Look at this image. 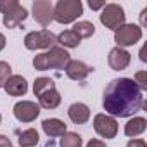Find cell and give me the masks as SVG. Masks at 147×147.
Here are the masks:
<instances>
[{
    "mask_svg": "<svg viewBox=\"0 0 147 147\" xmlns=\"http://www.w3.org/2000/svg\"><path fill=\"white\" fill-rule=\"evenodd\" d=\"M102 106L113 118H128L144 109V94L131 78H116L106 87Z\"/></svg>",
    "mask_w": 147,
    "mask_h": 147,
    "instance_id": "1",
    "label": "cell"
},
{
    "mask_svg": "<svg viewBox=\"0 0 147 147\" xmlns=\"http://www.w3.org/2000/svg\"><path fill=\"white\" fill-rule=\"evenodd\" d=\"M71 61L69 54L66 49L62 47H57L54 45L52 49H49V52H43V54H38L33 57V66L35 69L38 71H47V69H66L67 62Z\"/></svg>",
    "mask_w": 147,
    "mask_h": 147,
    "instance_id": "2",
    "label": "cell"
},
{
    "mask_svg": "<svg viewBox=\"0 0 147 147\" xmlns=\"http://www.w3.org/2000/svg\"><path fill=\"white\" fill-rule=\"evenodd\" d=\"M83 14V4L80 0H59L54 5V21L61 24L75 23Z\"/></svg>",
    "mask_w": 147,
    "mask_h": 147,
    "instance_id": "3",
    "label": "cell"
},
{
    "mask_svg": "<svg viewBox=\"0 0 147 147\" xmlns=\"http://www.w3.org/2000/svg\"><path fill=\"white\" fill-rule=\"evenodd\" d=\"M100 23L106 26V28H109V30H118V28H121L123 24H125V11H123V7L121 5H118V4H106L104 7H102V11H100Z\"/></svg>",
    "mask_w": 147,
    "mask_h": 147,
    "instance_id": "4",
    "label": "cell"
},
{
    "mask_svg": "<svg viewBox=\"0 0 147 147\" xmlns=\"http://www.w3.org/2000/svg\"><path fill=\"white\" fill-rule=\"evenodd\" d=\"M55 35L49 30L31 31L24 36V47L28 50H40V49H52L55 45Z\"/></svg>",
    "mask_w": 147,
    "mask_h": 147,
    "instance_id": "5",
    "label": "cell"
},
{
    "mask_svg": "<svg viewBox=\"0 0 147 147\" xmlns=\"http://www.w3.org/2000/svg\"><path fill=\"white\" fill-rule=\"evenodd\" d=\"M142 38V28L138 24H123L114 31V42L119 49L123 47H131Z\"/></svg>",
    "mask_w": 147,
    "mask_h": 147,
    "instance_id": "6",
    "label": "cell"
},
{
    "mask_svg": "<svg viewBox=\"0 0 147 147\" xmlns=\"http://www.w3.org/2000/svg\"><path fill=\"white\" fill-rule=\"evenodd\" d=\"M94 130L102 138H114L118 135V121L109 114H95L94 118Z\"/></svg>",
    "mask_w": 147,
    "mask_h": 147,
    "instance_id": "7",
    "label": "cell"
},
{
    "mask_svg": "<svg viewBox=\"0 0 147 147\" xmlns=\"http://www.w3.org/2000/svg\"><path fill=\"white\" fill-rule=\"evenodd\" d=\"M14 116L18 121L21 123H31L40 116V106L33 100H19L14 109H12Z\"/></svg>",
    "mask_w": 147,
    "mask_h": 147,
    "instance_id": "8",
    "label": "cell"
},
{
    "mask_svg": "<svg viewBox=\"0 0 147 147\" xmlns=\"http://www.w3.org/2000/svg\"><path fill=\"white\" fill-rule=\"evenodd\" d=\"M33 18L43 28L54 21V4L50 0H36L33 2Z\"/></svg>",
    "mask_w": 147,
    "mask_h": 147,
    "instance_id": "9",
    "label": "cell"
},
{
    "mask_svg": "<svg viewBox=\"0 0 147 147\" xmlns=\"http://www.w3.org/2000/svg\"><path fill=\"white\" fill-rule=\"evenodd\" d=\"M131 61V55L130 52H126L125 49H119V47H114L109 50V55H107V62H109V67L113 71H123L128 67Z\"/></svg>",
    "mask_w": 147,
    "mask_h": 147,
    "instance_id": "10",
    "label": "cell"
},
{
    "mask_svg": "<svg viewBox=\"0 0 147 147\" xmlns=\"http://www.w3.org/2000/svg\"><path fill=\"white\" fill-rule=\"evenodd\" d=\"M92 71H94V67L87 66L82 61H69L67 66H66V75H67V78L75 80V82H83Z\"/></svg>",
    "mask_w": 147,
    "mask_h": 147,
    "instance_id": "11",
    "label": "cell"
},
{
    "mask_svg": "<svg viewBox=\"0 0 147 147\" xmlns=\"http://www.w3.org/2000/svg\"><path fill=\"white\" fill-rule=\"evenodd\" d=\"M67 116L75 125H85L90 119V107L83 102H75L67 109Z\"/></svg>",
    "mask_w": 147,
    "mask_h": 147,
    "instance_id": "12",
    "label": "cell"
},
{
    "mask_svg": "<svg viewBox=\"0 0 147 147\" xmlns=\"http://www.w3.org/2000/svg\"><path fill=\"white\" fill-rule=\"evenodd\" d=\"M4 90L12 97H21V95H24L28 92V83L21 75H12L4 83Z\"/></svg>",
    "mask_w": 147,
    "mask_h": 147,
    "instance_id": "13",
    "label": "cell"
},
{
    "mask_svg": "<svg viewBox=\"0 0 147 147\" xmlns=\"http://www.w3.org/2000/svg\"><path fill=\"white\" fill-rule=\"evenodd\" d=\"M26 18H28V11L21 4H18L16 7H12L11 11L4 14V24L7 28H18L21 23L26 21Z\"/></svg>",
    "mask_w": 147,
    "mask_h": 147,
    "instance_id": "14",
    "label": "cell"
},
{
    "mask_svg": "<svg viewBox=\"0 0 147 147\" xmlns=\"http://www.w3.org/2000/svg\"><path fill=\"white\" fill-rule=\"evenodd\" d=\"M42 128L45 131L47 137H62L66 131H67V125L57 118H47L42 121Z\"/></svg>",
    "mask_w": 147,
    "mask_h": 147,
    "instance_id": "15",
    "label": "cell"
},
{
    "mask_svg": "<svg viewBox=\"0 0 147 147\" xmlns=\"http://www.w3.org/2000/svg\"><path fill=\"white\" fill-rule=\"evenodd\" d=\"M61 104V94L54 88V90H49V92H45V94H42L40 97H38V106H40V109L43 107V109H55L57 106Z\"/></svg>",
    "mask_w": 147,
    "mask_h": 147,
    "instance_id": "16",
    "label": "cell"
},
{
    "mask_svg": "<svg viewBox=\"0 0 147 147\" xmlns=\"http://www.w3.org/2000/svg\"><path fill=\"white\" fill-rule=\"evenodd\" d=\"M145 128H147L145 118L137 116V118H131V119L125 125V135H126V137H137V135L144 133Z\"/></svg>",
    "mask_w": 147,
    "mask_h": 147,
    "instance_id": "17",
    "label": "cell"
},
{
    "mask_svg": "<svg viewBox=\"0 0 147 147\" xmlns=\"http://www.w3.org/2000/svg\"><path fill=\"white\" fill-rule=\"evenodd\" d=\"M55 42L57 43H61L62 45V49L66 47V49H75V47H78L80 45V36L76 35V33H73L71 30H66V31H62V33H59L57 36H55Z\"/></svg>",
    "mask_w": 147,
    "mask_h": 147,
    "instance_id": "18",
    "label": "cell"
},
{
    "mask_svg": "<svg viewBox=\"0 0 147 147\" xmlns=\"http://www.w3.org/2000/svg\"><path fill=\"white\" fill-rule=\"evenodd\" d=\"M19 145L21 147H35L40 140V135L35 128H28L24 131H19Z\"/></svg>",
    "mask_w": 147,
    "mask_h": 147,
    "instance_id": "19",
    "label": "cell"
},
{
    "mask_svg": "<svg viewBox=\"0 0 147 147\" xmlns=\"http://www.w3.org/2000/svg\"><path fill=\"white\" fill-rule=\"evenodd\" d=\"M71 31L76 33V35L80 36V40H82V38H90V36L95 33V26H94V23H90V21H76Z\"/></svg>",
    "mask_w": 147,
    "mask_h": 147,
    "instance_id": "20",
    "label": "cell"
},
{
    "mask_svg": "<svg viewBox=\"0 0 147 147\" xmlns=\"http://www.w3.org/2000/svg\"><path fill=\"white\" fill-rule=\"evenodd\" d=\"M54 88H55L54 80L45 78V76L36 78V80H35V83H33V92H35V95H36V97H40L42 94H45V92H49V90H54Z\"/></svg>",
    "mask_w": 147,
    "mask_h": 147,
    "instance_id": "21",
    "label": "cell"
},
{
    "mask_svg": "<svg viewBox=\"0 0 147 147\" xmlns=\"http://www.w3.org/2000/svg\"><path fill=\"white\" fill-rule=\"evenodd\" d=\"M59 145L61 147H82L83 145V140L78 133H73V131H66L61 140H59Z\"/></svg>",
    "mask_w": 147,
    "mask_h": 147,
    "instance_id": "22",
    "label": "cell"
},
{
    "mask_svg": "<svg viewBox=\"0 0 147 147\" xmlns=\"http://www.w3.org/2000/svg\"><path fill=\"white\" fill-rule=\"evenodd\" d=\"M11 76H12V67L5 61H0V87H4V83Z\"/></svg>",
    "mask_w": 147,
    "mask_h": 147,
    "instance_id": "23",
    "label": "cell"
},
{
    "mask_svg": "<svg viewBox=\"0 0 147 147\" xmlns=\"http://www.w3.org/2000/svg\"><path fill=\"white\" fill-rule=\"evenodd\" d=\"M133 82L137 83V87H138L142 92H144V90H147V71H137V73H135Z\"/></svg>",
    "mask_w": 147,
    "mask_h": 147,
    "instance_id": "24",
    "label": "cell"
},
{
    "mask_svg": "<svg viewBox=\"0 0 147 147\" xmlns=\"http://www.w3.org/2000/svg\"><path fill=\"white\" fill-rule=\"evenodd\" d=\"M19 2L18 0H0V12L2 14H5L7 11H11L12 7H16Z\"/></svg>",
    "mask_w": 147,
    "mask_h": 147,
    "instance_id": "25",
    "label": "cell"
},
{
    "mask_svg": "<svg viewBox=\"0 0 147 147\" xmlns=\"http://www.w3.org/2000/svg\"><path fill=\"white\" fill-rule=\"evenodd\" d=\"M126 147H147V144L144 138H131V140H128Z\"/></svg>",
    "mask_w": 147,
    "mask_h": 147,
    "instance_id": "26",
    "label": "cell"
},
{
    "mask_svg": "<svg viewBox=\"0 0 147 147\" xmlns=\"http://www.w3.org/2000/svg\"><path fill=\"white\" fill-rule=\"evenodd\" d=\"M87 147H106V144H104L102 140H99V138H92V140L87 144Z\"/></svg>",
    "mask_w": 147,
    "mask_h": 147,
    "instance_id": "27",
    "label": "cell"
},
{
    "mask_svg": "<svg viewBox=\"0 0 147 147\" xmlns=\"http://www.w3.org/2000/svg\"><path fill=\"white\" fill-rule=\"evenodd\" d=\"M88 5H90V9H92V11H100V9L106 5V2H92V0H90Z\"/></svg>",
    "mask_w": 147,
    "mask_h": 147,
    "instance_id": "28",
    "label": "cell"
},
{
    "mask_svg": "<svg viewBox=\"0 0 147 147\" xmlns=\"http://www.w3.org/2000/svg\"><path fill=\"white\" fill-rule=\"evenodd\" d=\"M0 147H12L11 138H7L5 135H0Z\"/></svg>",
    "mask_w": 147,
    "mask_h": 147,
    "instance_id": "29",
    "label": "cell"
},
{
    "mask_svg": "<svg viewBox=\"0 0 147 147\" xmlns=\"http://www.w3.org/2000/svg\"><path fill=\"white\" fill-rule=\"evenodd\" d=\"M145 50H147V47L144 45V47L140 49V54H138V55H140V61H142V62H147V55H145Z\"/></svg>",
    "mask_w": 147,
    "mask_h": 147,
    "instance_id": "30",
    "label": "cell"
},
{
    "mask_svg": "<svg viewBox=\"0 0 147 147\" xmlns=\"http://www.w3.org/2000/svg\"><path fill=\"white\" fill-rule=\"evenodd\" d=\"M145 14H147V7L140 12V23H142V26H145V23H147V18H145Z\"/></svg>",
    "mask_w": 147,
    "mask_h": 147,
    "instance_id": "31",
    "label": "cell"
},
{
    "mask_svg": "<svg viewBox=\"0 0 147 147\" xmlns=\"http://www.w3.org/2000/svg\"><path fill=\"white\" fill-rule=\"evenodd\" d=\"M5 47V36L2 35V33H0V50H2Z\"/></svg>",
    "mask_w": 147,
    "mask_h": 147,
    "instance_id": "32",
    "label": "cell"
},
{
    "mask_svg": "<svg viewBox=\"0 0 147 147\" xmlns=\"http://www.w3.org/2000/svg\"><path fill=\"white\" fill-rule=\"evenodd\" d=\"M0 121H2V114H0Z\"/></svg>",
    "mask_w": 147,
    "mask_h": 147,
    "instance_id": "33",
    "label": "cell"
}]
</instances>
